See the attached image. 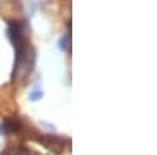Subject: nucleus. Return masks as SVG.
Instances as JSON below:
<instances>
[{
	"label": "nucleus",
	"mask_w": 157,
	"mask_h": 155,
	"mask_svg": "<svg viewBox=\"0 0 157 155\" xmlns=\"http://www.w3.org/2000/svg\"><path fill=\"white\" fill-rule=\"evenodd\" d=\"M60 47H61V50H64V52H69V49H71V30H68V33L63 36V39H61V42H60Z\"/></svg>",
	"instance_id": "nucleus-3"
},
{
	"label": "nucleus",
	"mask_w": 157,
	"mask_h": 155,
	"mask_svg": "<svg viewBox=\"0 0 157 155\" xmlns=\"http://www.w3.org/2000/svg\"><path fill=\"white\" fill-rule=\"evenodd\" d=\"M10 39L14 46L16 50V60H14V72H13V79L16 77V74L21 71V66L24 63L25 55L29 54V47H27V41H25V31H24V25L19 22H11L10 24Z\"/></svg>",
	"instance_id": "nucleus-1"
},
{
	"label": "nucleus",
	"mask_w": 157,
	"mask_h": 155,
	"mask_svg": "<svg viewBox=\"0 0 157 155\" xmlns=\"http://www.w3.org/2000/svg\"><path fill=\"white\" fill-rule=\"evenodd\" d=\"M22 130V124L16 119H5L0 124V133H14V132H21Z\"/></svg>",
	"instance_id": "nucleus-2"
},
{
	"label": "nucleus",
	"mask_w": 157,
	"mask_h": 155,
	"mask_svg": "<svg viewBox=\"0 0 157 155\" xmlns=\"http://www.w3.org/2000/svg\"><path fill=\"white\" fill-rule=\"evenodd\" d=\"M43 91H41V89H39V88H35L33 89V91L30 93V96H29V99L32 100V102H36V100H41L43 99Z\"/></svg>",
	"instance_id": "nucleus-4"
}]
</instances>
